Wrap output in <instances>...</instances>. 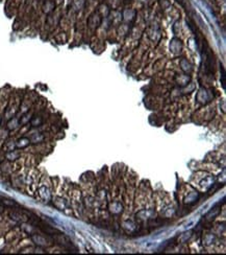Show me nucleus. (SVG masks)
<instances>
[{"label": "nucleus", "mask_w": 226, "mask_h": 255, "mask_svg": "<svg viewBox=\"0 0 226 255\" xmlns=\"http://www.w3.org/2000/svg\"><path fill=\"white\" fill-rule=\"evenodd\" d=\"M214 184V178L210 177V176H208V177L204 178L203 180L200 182V186L204 187V188H208V187H210Z\"/></svg>", "instance_id": "5"}, {"label": "nucleus", "mask_w": 226, "mask_h": 255, "mask_svg": "<svg viewBox=\"0 0 226 255\" xmlns=\"http://www.w3.org/2000/svg\"><path fill=\"white\" fill-rule=\"evenodd\" d=\"M31 238L34 244H37L38 246H46L47 245V241L41 235H32Z\"/></svg>", "instance_id": "4"}, {"label": "nucleus", "mask_w": 226, "mask_h": 255, "mask_svg": "<svg viewBox=\"0 0 226 255\" xmlns=\"http://www.w3.org/2000/svg\"><path fill=\"white\" fill-rule=\"evenodd\" d=\"M197 199H198V192L197 191H192L187 196L186 199H184V203H187V204L195 203V202L197 201Z\"/></svg>", "instance_id": "2"}, {"label": "nucleus", "mask_w": 226, "mask_h": 255, "mask_svg": "<svg viewBox=\"0 0 226 255\" xmlns=\"http://www.w3.org/2000/svg\"><path fill=\"white\" fill-rule=\"evenodd\" d=\"M191 237V233L189 232V233H186V235H183V237H181V242H186V241H188V239H189Z\"/></svg>", "instance_id": "14"}, {"label": "nucleus", "mask_w": 226, "mask_h": 255, "mask_svg": "<svg viewBox=\"0 0 226 255\" xmlns=\"http://www.w3.org/2000/svg\"><path fill=\"white\" fill-rule=\"evenodd\" d=\"M29 143H30V140H29V138L22 137V138H20L18 141H17L16 148L17 149H24V148H26V146L29 145Z\"/></svg>", "instance_id": "3"}, {"label": "nucleus", "mask_w": 226, "mask_h": 255, "mask_svg": "<svg viewBox=\"0 0 226 255\" xmlns=\"http://www.w3.org/2000/svg\"><path fill=\"white\" fill-rule=\"evenodd\" d=\"M39 193L41 196V198H42L44 201H49L51 199V193L46 186L41 187V188L39 189Z\"/></svg>", "instance_id": "1"}, {"label": "nucleus", "mask_w": 226, "mask_h": 255, "mask_svg": "<svg viewBox=\"0 0 226 255\" xmlns=\"http://www.w3.org/2000/svg\"><path fill=\"white\" fill-rule=\"evenodd\" d=\"M54 205L60 210H64L65 208H66V206H67V203H66V201H65L64 199L56 198V199H55V201H54Z\"/></svg>", "instance_id": "6"}, {"label": "nucleus", "mask_w": 226, "mask_h": 255, "mask_svg": "<svg viewBox=\"0 0 226 255\" xmlns=\"http://www.w3.org/2000/svg\"><path fill=\"white\" fill-rule=\"evenodd\" d=\"M111 211L113 213H119L122 211V205L120 203H113L111 205Z\"/></svg>", "instance_id": "7"}, {"label": "nucleus", "mask_w": 226, "mask_h": 255, "mask_svg": "<svg viewBox=\"0 0 226 255\" xmlns=\"http://www.w3.org/2000/svg\"><path fill=\"white\" fill-rule=\"evenodd\" d=\"M19 156H20L19 153H17V152H15V151H11V152H10V153L7 154V159L13 161V160L18 159Z\"/></svg>", "instance_id": "10"}, {"label": "nucleus", "mask_w": 226, "mask_h": 255, "mask_svg": "<svg viewBox=\"0 0 226 255\" xmlns=\"http://www.w3.org/2000/svg\"><path fill=\"white\" fill-rule=\"evenodd\" d=\"M1 210H2V208H1V207H0V212H1Z\"/></svg>", "instance_id": "15"}, {"label": "nucleus", "mask_w": 226, "mask_h": 255, "mask_svg": "<svg viewBox=\"0 0 226 255\" xmlns=\"http://www.w3.org/2000/svg\"><path fill=\"white\" fill-rule=\"evenodd\" d=\"M38 136H39V135L37 134L36 136L32 137V142H36V143H37V142H40L41 140L43 139V136H42V135H40V137H38Z\"/></svg>", "instance_id": "13"}, {"label": "nucleus", "mask_w": 226, "mask_h": 255, "mask_svg": "<svg viewBox=\"0 0 226 255\" xmlns=\"http://www.w3.org/2000/svg\"><path fill=\"white\" fill-rule=\"evenodd\" d=\"M196 222H197V219H192V220H190L189 222H188V223H186V224H184V226L183 227V229L184 231H187V230H190L191 228H193L194 226H195Z\"/></svg>", "instance_id": "8"}, {"label": "nucleus", "mask_w": 226, "mask_h": 255, "mask_svg": "<svg viewBox=\"0 0 226 255\" xmlns=\"http://www.w3.org/2000/svg\"><path fill=\"white\" fill-rule=\"evenodd\" d=\"M160 245V243H157V242H148V243H146L145 245H144V247H145L146 249H154V248H156L157 246Z\"/></svg>", "instance_id": "11"}, {"label": "nucleus", "mask_w": 226, "mask_h": 255, "mask_svg": "<svg viewBox=\"0 0 226 255\" xmlns=\"http://www.w3.org/2000/svg\"><path fill=\"white\" fill-rule=\"evenodd\" d=\"M219 212H220L219 208H214V209H210V211L206 213V218L207 219H214L215 216H217L219 215Z\"/></svg>", "instance_id": "9"}, {"label": "nucleus", "mask_w": 226, "mask_h": 255, "mask_svg": "<svg viewBox=\"0 0 226 255\" xmlns=\"http://www.w3.org/2000/svg\"><path fill=\"white\" fill-rule=\"evenodd\" d=\"M18 125V124H17V119H13V120H11L10 122L7 124V128L10 129V130H14L15 128Z\"/></svg>", "instance_id": "12"}]
</instances>
